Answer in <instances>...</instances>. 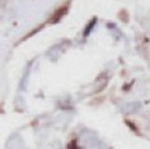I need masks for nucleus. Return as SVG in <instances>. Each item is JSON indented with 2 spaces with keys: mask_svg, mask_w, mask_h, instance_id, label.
<instances>
[{
  "mask_svg": "<svg viewBox=\"0 0 150 149\" xmlns=\"http://www.w3.org/2000/svg\"><path fill=\"white\" fill-rule=\"evenodd\" d=\"M67 148L69 149H78V147H76V140H73L70 143V144L67 145Z\"/></svg>",
  "mask_w": 150,
  "mask_h": 149,
  "instance_id": "4",
  "label": "nucleus"
},
{
  "mask_svg": "<svg viewBox=\"0 0 150 149\" xmlns=\"http://www.w3.org/2000/svg\"><path fill=\"white\" fill-rule=\"evenodd\" d=\"M67 11H69V7H67V5H64V7H60L58 9H56V12L51 16V18H49L48 22H49V23H57L58 21H60L61 18L67 13Z\"/></svg>",
  "mask_w": 150,
  "mask_h": 149,
  "instance_id": "1",
  "label": "nucleus"
},
{
  "mask_svg": "<svg viewBox=\"0 0 150 149\" xmlns=\"http://www.w3.org/2000/svg\"><path fill=\"white\" fill-rule=\"evenodd\" d=\"M96 22H97V18H96V17H93V18H92V21H91V22H89V23L86 26V30H84V31H83V35H84V36H87V35H88V34H89L91 31H92V29H93V26H95V25H96Z\"/></svg>",
  "mask_w": 150,
  "mask_h": 149,
  "instance_id": "2",
  "label": "nucleus"
},
{
  "mask_svg": "<svg viewBox=\"0 0 150 149\" xmlns=\"http://www.w3.org/2000/svg\"><path fill=\"white\" fill-rule=\"evenodd\" d=\"M126 123H127V126L129 127V128H132L133 131H135L136 133H139V128H137V127L135 126V123H132L131 122V121H126Z\"/></svg>",
  "mask_w": 150,
  "mask_h": 149,
  "instance_id": "3",
  "label": "nucleus"
}]
</instances>
